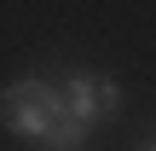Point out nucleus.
Segmentation results:
<instances>
[{
	"mask_svg": "<svg viewBox=\"0 0 156 151\" xmlns=\"http://www.w3.org/2000/svg\"><path fill=\"white\" fill-rule=\"evenodd\" d=\"M64 116H75V122H110L116 111H122V87H116V76H104V70H69L64 76Z\"/></svg>",
	"mask_w": 156,
	"mask_h": 151,
	"instance_id": "nucleus-2",
	"label": "nucleus"
},
{
	"mask_svg": "<svg viewBox=\"0 0 156 151\" xmlns=\"http://www.w3.org/2000/svg\"><path fill=\"white\" fill-rule=\"evenodd\" d=\"M87 140H93V128H87V122H75V116H58V122L46 128L41 151H87Z\"/></svg>",
	"mask_w": 156,
	"mask_h": 151,
	"instance_id": "nucleus-3",
	"label": "nucleus"
},
{
	"mask_svg": "<svg viewBox=\"0 0 156 151\" xmlns=\"http://www.w3.org/2000/svg\"><path fill=\"white\" fill-rule=\"evenodd\" d=\"M0 111H6V128L17 140H46V128L64 116V93L46 81V76H17L6 93H0Z\"/></svg>",
	"mask_w": 156,
	"mask_h": 151,
	"instance_id": "nucleus-1",
	"label": "nucleus"
},
{
	"mask_svg": "<svg viewBox=\"0 0 156 151\" xmlns=\"http://www.w3.org/2000/svg\"><path fill=\"white\" fill-rule=\"evenodd\" d=\"M145 151H156V145H145Z\"/></svg>",
	"mask_w": 156,
	"mask_h": 151,
	"instance_id": "nucleus-4",
	"label": "nucleus"
}]
</instances>
